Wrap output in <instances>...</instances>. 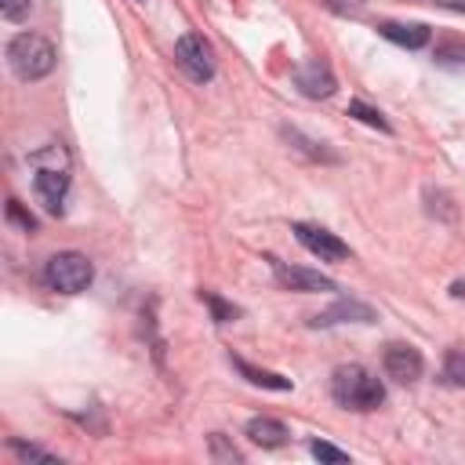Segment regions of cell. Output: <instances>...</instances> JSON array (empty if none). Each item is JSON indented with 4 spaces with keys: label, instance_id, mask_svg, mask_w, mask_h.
<instances>
[{
    "label": "cell",
    "instance_id": "1",
    "mask_svg": "<svg viewBox=\"0 0 465 465\" xmlns=\"http://www.w3.org/2000/svg\"><path fill=\"white\" fill-rule=\"evenodd\" d=\"M331 396L345 411H374L385 400V385L360 363H341L331 374Z\"/></svg>",
    "mask_w": 465,
    "mask_h": 465
},
{
    "label": "cell",
    "instance_id": "2",
    "mask_svg": "<svg viewBox=\"0 0 465 465\" xmlns=\"http://www.w3.org/2000/svg\"><path fill=\"white\" fill-rule=\"evenodd\" d=\"M58 54L51 47V40H44L40 33H18L7 44V65L15 69L18 80H40L54 69Z\"/></svg>",
    "mask_w": 465,
    "mask_h": 465
},
{
    "label": "cell",
    "instance_id": "3",
    "mask_svg": "<svg viewBox=\"0 0 465 465\" xmlns=\"http://www.w3.org/2000/svg\"><path fill=\"white\" fill-rule=\"evenodd\" d=\"M91 280H94V265L80 251H58L44 265V283L58 294H80L91 287Z\"/></svg>",
    "mask_w": 465,
    "mask_h": 465
},
{
    "label": "cell",
    "instance_id": "4",
    "mask_svg": "<svg viewBox=\"0 0 465 465\" xmlns=\"http://www.w3.org/2000/svg\"><path fill=\"white\" fill-rule=\"evenodd\" d=\"M174 62L182 65V73H185L193 84H207V80L214 76V51H211V44H207L200 33L178 36V44H174Z\"/></svg>",
    "mask_w": 465,
    "mask_h": 465
},
{
    "label": "cell",
    "instance_id": "5",
    "mask_svg": "<svg viewBox=\"0 0 465 465\" xmlns=\"http://www.w3.org/2000/svg\"><path fill=\"white\" fill-rule=\"evenodd\" d=\"M294 240H298L309 254H316L320 262H345V258H349V243L338 240V236H334L331 229H323V225L294 222Z\"/></svg>",
    "mask_w": 465,
    "mask_h": 465
},
{
    "label": "cell",
    "instance_id": "6",
    "mask_svg": "<svg viewBox=\"0 0 465 465\" xmlns=\"http://www.w3.org/2000/svg\"><path fill=\"white\" fill-rule=\"evenodd\" d=\"M381 367H385V374H389L392 381H400V385H411V381H418V378H421V371H425V360H421V352H418L414 345H403V341H396V345H389V349H385V356H381Z\"/></svg>",
    "mask_w": 465,
    "mask_h": 465
},
{
    "label": "cell",
    "instance_id": "7",
    "mask_svg": "<svg viewBox=\"0 0 465 465\" xmlns=\"http://www.w3.org/2000/svg\"><path fill=\"white\" fill-rule=\"evenodd\" d=\"M272 262V272H276V280H280V287H287V291H298V294H316V291H334V280L331 276H323V272H316V269H302V265H287V262H276V258H269Z\"/></svg>",
    "mask_w": 465,
    "mask_h": 465
},
{
    "label": "cell",
    "instance_id": "8",
    "mask_svg": "<svg viewBox=\"0 0 465 465\" xmlns=\"http://www.w3.org/2000/svg\"><path fill=\"white\" fill-rule=\"evenodd\" d=\"M33 189H36V196H40V203H44L47 214H62L65 193H69V174L62 167H36Z\"/></svg>",
    "mask_w": 465,
    "mask_h": 465
},
{
    "label": "cell",
    "instance_id": "9",
    "mask_svg": "<svg viewBox=\"0 0 465 465\" xmlns=\"http://www.w3.org/2000/svg\"><path fill=\"white\" fill-rule=\"evenodd\" d=\"M294 87L305 98H331L338 91V80H334L331 65H323L320 58H312V62H305V65L294 69Z\"/></svg>",
    "mask_w": 465,
    "mask_h": 465
},
{
    "label": "cell",
    "instance_id": "10",
    "mask_svg": "<svg viewBox=\"0 0 465 465\" xmlns=\"http://www.w3.org/2000/svg\"><path fill=\"white\" fill-rule=\"evenodd\" d=\"M374 309L367 302H356V298H338L331 309L309 316V327H334V323H374Z\"/></svg>",
    "mask_w": 465,
    "mask_h": 465
},
{
    "label": "cell",
    "instance_id": "11",
    "mask_svg": "<svg viewBox=\"0 0 465 465\" xmlns=\"http://www.w3.org/2000/svg\"><path fill=\"white\" fill-rule=\"evenodd\" d=\"M378 33H381L385 40H392V44L407 47V51L425 47V44H429V36H432V29H429V25H421V22H381V25H378Z\"/></svg>",
    "mask_w": 465,
    "mask_h": 465
},
{
    "label": "cell",
    "instance_id": "12",
    "mask_svg": "<svg viewBox=\"0 0 465 465\" xmlns=\"http://www.w3.org/2000/svg\"><path fill=\"white\" fill-rule=\"evenodd\" d=\"M243 436L254 443V447H265V450H272V447H283L287 443V425L283 421H276V418H251L247 425H243Z\"/></svg>",
    "mask_w": 465,
    "mask_h": 465
},
{
    "label": "cell",
    "instance_id": "13",
    "mask_svg": "<svg viewBox=\"0 0 465 465\" xmlns=\"http://www.w3.org/2000/svg\"><path fill=\"white\" fill-rule=\"evenodd\" d=\"M232 367L251 381V385H262V389H276V392H287L291 389V378H283V374H272V371H262V367H254V363H247L243 356H232Z\"/></svg>",
    "mask_w": 465,
    "mask_h": 465
},
{
    "label": "cell",
    "instance_id": "14",
    "mask_svg": "<svg viewBox=\"0 0 465 465\" xmlns=\"http://www.w3.org/2000/svg\"><path fill=\"white\" fill-rule=\"evenodd\" d=\"M200 302L211 309V320H214V323H232V320L240 316V309H236L232 302H225L222 294H214V291H207V287L200 291Z\"/></svg>",
    "mask_w": 465,
    "mask_h": 465
},
{
    "label": "cell",
    "instance_id": "15",
    "mask_svg": "<svg viewBox=\"0 0 465 465\" xmlns=\"http://www.w3.org/2000/svg\"><path fill=\"white\" fill-rule=\"evenodd\" d=\"M283 138H287L294 149H302L305 156H312V160H327V163H334V160H338L331 149H323V142H309V138H305V134H298V131H283Z\"/></svg>",
    "mask_w": 465,
    "mask_h": 465
},
{
    "label": "cell",
    "instance_id": "16",
    "mask_svg": "<svg viewBox=\"0 0 465 465\" xmlns=\"http://www.w3.org/2000/svg\"><path fill=\"white\" fill-rule=\"evenodd\" d=\"M349 116H356V120H363L367 127H378V131H392V124L381 116V109H374V105H367V102H349Z\"/></svg>",
    "mask_w": 465,
    "mask_h": 465
},
{
    "label": "cell",
    "instance_id": "17",
    "mask_svg": "<svg viewBox=\"0 0 465 465\" xmlns=\"http://www.w3.org/2000/svg\"><path fill=\"white\" fill-rule=\"evenodd\" d=\"M443 381L465 389V349H450L443 360Z\"/></svg>",
    "mask_w": 465,
    "mask_h": 465
},
{
    "label": "cell",
    "instance_id": "18",
    "mask_svg": "<svg viewBox=\"0 0 465 465\" xmlns=\"http://www.w3.org/2000/svg\"><path fill=\"white\" fill-rule=\"evenodd\" d=\"M425 200H429V203H425V211H429V214H440L443 222H450V218H454V207H450V196H447V193L425 189Z\"/></svg>",
    "mask_w": 465,
    "mask_h": 465
},
{
    "label": "cell",
    "instance_id": "19",
    "mask_svg": "<svg viewBox=\"0 0 465 465\" xmlns=\"http://www.w3.org/2000/svg\"><path fill=\"white\" fill-rule=\"evenodd\" d=\"M309 450H312V458H320V461H349V450H341V447H334V443H327V440H312Z\"/></svg>",
    "mask_w": 465,
    "mask_h": 465
},
{
    "label": "cell",
    "instance_id": "20",
    "mask_svg": "<svg viewBox=\"0 0 465 465\" xmlns=\"http://www.w3.org/2000/svg\"><path fill=\"white\" fill-rule=\"evenodd\" d=\"M211 454H214L218 461H243V454L222 440V432H211Z\"/></svg>",
    "mask_w": 465,
    "mask_h": 465
},
{
    "label": "cell",
    "instance_id": "21",
    "mask_svg": "<svg viewBox=\"0 0 465 465\" xmlns=\"http://www.w3.org/2000/svg\"><path fill=\"white\" fill-rule=\"evenodd\" d=\"M7 218H11V222H18L25 232H33V229H36V218H33L29 211H22V203H18V200H7Z\"/></svg>",
    "mask_w": 465,
    "mask_h": 465
},
{
    "label": "cell",
    "instance_id": "22",
    "mask_svg": "<svg viewBox=\"0 0 465 465\" xmlns=\"http://www.w3.org/2000/svg\"><path fill=\"white\" fill-rule=\"evenodd\" d=\"M11 450H15L22 461H29V458H33V461H54L47 450H40V447H33V443H18V440H11Z\"/></svg>",
    "mask_w": 465,
    "mask_h": 465
},
{
    "label": "cell",
    "instance_id": "23",
    "mask_svg": "<svg viewBox=\"0 0 465 465\" xmlns=\"http://www.w3.org/2000/svg\"><path fill=\"white\" fill-rule=\"evenodd\" d=\"M0 15L7 22H22L29 15V0H0Z\"/></svg>",
    "mask_w": 465,
    "mask_h": 465
},
{
    "label": "cell",
    "instance_id": "24",
    "mask_svg": "<svg viewBox=\"0 0 465 465\" xmlns=\"http://www.w3.org/2000/svg\"><path fill=\"white\" fill-rule=\"evenodd\" d=\"M331 11H356V7H363L367 0H323Z\"/></svg>",
    "mask_w": 465,
    "mask_h": 465
},
{
    "label": "cell",
    "instance_id": "25",
    "mask_svg": "<svg viewBox=\"0 0 465 465\" xmlns=\"http://www.w3.org/2000/svg\"><path fill=\"white\" fill-rule=\"evenodd\" d=\"M440 7H447V11H458V15H465V0H436Z\"/></svg>",
    "mask_w": 465,
    "mask_h": 465
},
{
    "label": "cell",
    "instance_id": "26",
    "mask_svg": "<svg viewBox=\"0 0 465 465\" xmlns=\"http://www.w3.org/2000/svg\"><path fill=\"white\" fill-rule=\"evenodd\" d=\"M450 294H454V298H465V283H461V280H458V283H454V287H450Z\"/></svg>",
    "mask_w": 465,
    "mask_h": 465
}]
</instances>
